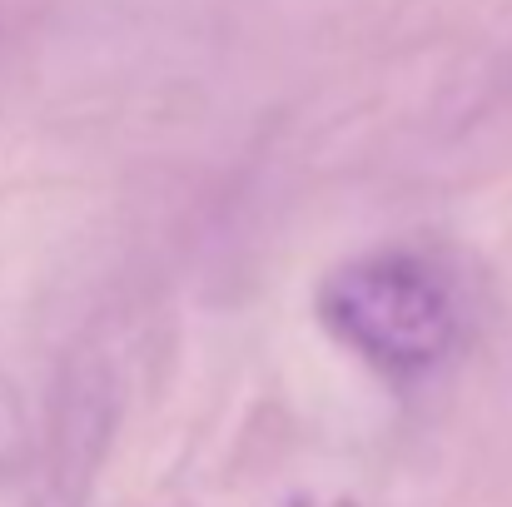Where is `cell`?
Here are the masks:
<instances>
[{
  "mask_svg": "<svg viewBox=\"0 0 512 507\" xmlns=\"http://www.w3.org/2000/svg\"><path fill=\"white\" fill-rule=\"evenodd\" d=\"M319 324L393 383L438 378L473 334L463 264L438 244H378L343 259L319 284Z\"/></svg>",
  "mask_w": 512,
  "mask_h": 507,
  "instance_id": "obj_1",
  "label": "cell"
},
{
  "mask_svg": "<svg viewBox=\"0 0 512 507\" xmlns=\"http://www.w3.org/2000/svg\"><path fill=\"white\" fill-rule=\"evenodd\" d=\"M115 413H120L115 368L105 363V353L80 348L55 383L40 473H35V493L25 507H85L100 478V463L110 453V438H115Z\"/></svg>",
  "mask_w": 512,
  "mask_h": 507,
  "instance_id": "obj_2",
  "label": "cell"
},
{
  "mask_svg": "<svg viewBox=\"0 0 512 507\" xmlns=\"http://www.w3.org/2000/svg\"><path fill=\"white\" fill-rule=\"evenodd\" d=\"M289 507H358V503H348V498H319V493H299Z\"/></svg>",
  "mask_w": 512,
  "mask_h": 507,
  "instance_id": "obj_3",
  "label": "cell"
}]
</instances>
